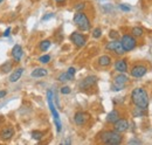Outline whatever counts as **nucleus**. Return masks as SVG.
Returning a JSON list of instances; mask_svg holds the SVG:
<instances>
[{"instance_id": "f257e3e1", "label": "nucleus", "mask_w": 152, "mask_h": 145, "mask_svg": "<svg viewBox=\"0 0 152 145\" xmlns=\"http://www.w3.org/2000/svg\"><path fill=\"white\" fill-rule=\"evenodd\" d=\"M131 101L136 107L148 109L149 107V95L144 88H136L131 92Z\"/></svg>"}, {"instance_id": "f03ea898", "label": "nucleus", "mask_w": 152, "mask_h": 145, "mask_svg": "<svg viewBox=\"0 0 152 145\" xmlns=\"http://www.w3.org/2000/svg\"><path fill=\"white\" fill-rule=\"evenodd\" d=\"M99 139L102 143L108 145H117L121 144L123 138L119 132L117 131H103L99 133Z\"/></svg>"}, {"instance_id": "7ed1b4c3", "label": "nucleus", "mask_w": 152, "mask_h": 145, "mask_svg": "<svg viewBox=\"0 0 152 145\" xmlns=\"http://www.w3.org/2000/svg\"><path fill=\"white\" fill-rule=\"evenodd\" d=\"M74 23L76 25V27H77L80 31H82V32H87V31H89L90 27H91L88 17H87L83 12H81V11L77 12L75 15H74Z\"/></svg>"}, {"instance_id": "20e7f679", "label": "nucleus", "mask_w": 152, "mask_h": 145, "mask_svg": "<svg viewBox=\"0 0 152 145\" xmlns=\"http://www.w3.org/2000/svg\"><path fill=\"white\" fill-rule=\"evenodd\" d=\"M47 101H48V105L49 109L52 111V115L54 117V123H55V127H56L57 132L61 131L62 129V124H61V121H60V116H58V112L56 111V109L54 107V103H53V91L48 90L47 91Z\"/></svg>"}, {"instance_id": "39448f33", "label": "nucleus", "mask_w": 152, "mask_h": 145, "mask_svg": "<svg viewBox=\"0 0 152 145\" xmlns=\"http://www.w3.org/2000/svg\"><path fill=\"white\" fill-rule=\"evenodd\" d=\"M121 45L124 49V52H130L136 48L137 46V41L134 39V36L130 35V34H125V35L122 36L121 39Z\"/></svg>"}, {"instance_id": "423d86ee", "label": "nucleus", "mask_w": 152, "mask_h": 145, "mask_svg": "<svg viewBox=\"0 0 152 145\" xmlns=\"http://www.w3.org/2000/svg\"><path fill=\"white\" fill-rule=\"evenodd\" d=\"M128 81H129L128 76L124 75V72H121L119 75H117L114 78V83L111 86V89L114 91H119L122 89H124V87L128 83Z\"/></svg>"}, {"instance_id": "0eeeda50", "label": "nucleus", "mask_w": 152, "mask_h": 145, "mask_svg": "<svg viewBox=\"0 0 152 145\" xmlns=\"http://www.w3.org/2000/svg\"><path fill=\"white\" fill-rule=\"evenodd\" d=\"M105 49L107 51H111V52H115V54L117 55H123L125 52L121 45V41H118L117 39H115L113 41H110L107 46H105Z\"/></svg>"}, {"instance_id": "6e6552de", "label": "nucleus", "mask_w": 152, "mask_h": 145, "mask_svg": "<svg viewBox=\"0 0 152 145\" xmlns=\"http://www.w3.org/2000/svg\"><path fill=\"white\" fill-rule=\"evenodd\" d=\"M96 82H97V77L95 75H90V76H87L84 80H82L78 87L82 90H87V89H90L93 86H95Z\"/></svg>"}, {"instance_id": "1a4fd4ad", "label": "nucleus", "mask_w": 152, "mask_h": 145, "mask_svg": "<svg viewBox=\"0 0 152 145\" xmlns=\"http://www.w3.org/2000/svg\"><path fill=\"white\" fill-rule=\"evenodd\" d=\"M70 40H72V42L75 45L76 47H78V48H82V47L86 45V42H87L86 36L83 35V34H81L80 32H74V33H72Z\"/></svg>"}, {"instance_id": "9d476101", "label": "nucleus", "mask_w": 152, "mask_h": 145, "mask_svg": "<svg viewBox=\"0 0 152 145\" xmlns=\"http://www.w3.org/2000/svg\"><path fill=\"white\" fill-rule=\"evenodd\" d=\"M88 119H89V115L87 112H83V111L76 112L75 116H74V122H75L76 125H78V127L84 125Z\"/></svg>"}, {"instance_id": "9b49d317", "label": "nucleus", "mask_w": 152, "mask_h": 145, "mask_svg": "<svg viewBox=\"0 0 152 145\" xmlns=\"http://www.w3.org/2000/svg\"><path fill=\"white\" fill-rule=\"evenodd\" d=\"M146 72H148V68L144 64H137L131 69V76L139 78V77H143Z\"/></svg>"}, {"instance_id": "f8f14e48", "label": "nucleus", "mask_w": 152, "mask_h": 145, "mask_svg": "<svg viewBox=\"0 0 152 145\" xmlns=\"http://www.w3.org/2000/svg\"><path fill=\"white\" fill-rule=\"evenodd\" d=\"M114 129L115 131L122 133V132H125L128 129H129V122L124 118H119L117 122L114 123Z\"/></svg>"}, {"instance_id": "ddd939ff", "label": "nucleus", "mask_w": 152, "mask_h": 145, "mask_svg": "<svg viewBox=\"0 0 152 145\" xmlns=\"http://www.w3.org/2000/svg\"><path fill=\"white\" fill-rule=\"evenodd\" d=\"M14 136V129L12 127H2V130L0 131V138L1 141H8Z\"/></svg>"}, {"instance_id": "4468645a", "label": "nucleus", "mask_w": 152, "mask_h": 145, "mask_svg": "<svg viewBox=\"0 0 152 145\" xmlns=\"http://www.w3.org/2000/svg\"><path fill=\"white\" fill-rule=\"evenodd\" d=\"M22 54H23V52H22L21 46L20 45H15L13 47V49H12V56H13V59L17 62H19L20 60H21V57H22Z\"/></svg>"}, {"instance_id": "2eb2a0df", "label": "nucleus", "mask_w": 152, "mask_h": 145, "mask_svg": "<svg viewBox=\"0 0 152 145\" xmlns=\"http://www.w3.org/2000/svg\"><path fill=\"white\" fill-rule=\"evenodd\" d=\"M115 69L119 72H125L128 70V64L125 60H117L115 62Z\"/></svg>"}, {"instance_id": "dca6fc26", "label": "nucleus", "mask_w": 152, "mask_h": 145, "mask_svg": "<svg viewBox=\"0 0 152 145\" xmlns=\"http://www.w3.org/2000/svg\"><path fill=\"white\" fill-rule=\"evenodd\" d=\"M119 118H121V117H119V112H118L117 110H113L111 112L108 114V116H107V122L114 124L115 122H117Z\"/></svg>"}, {"instance_id": "f3484780", "label": "nucleus", "mask_w": 152, "mask_h": 145, "mask_svg": "<svg viewBox=\"0 0 152 145\" xmlns=\"http://www.w3.org/2000/svg\"><path fill=\"white\" fill-rule=\"evenodd\" d=\"M22 72H23V68H18V69H15L14 72L10 75V82H12V83H13V82H17L20 77H21Z\"/></svg>"}, {"instance_id": "a211bd4d", "label": "nucleus", "mask_w": 152, "mask_h": 145, "mask_svg": "<svg viewBox=\"0 0 152 145\" xmlns=\"http://www.w3.org/2000/svg\"><path fill=\"white\" fill-rule=\"evenodd\" d=\"M47 74H48V72H47V69H45V68H35L33 72H31V76L39 78V77H45Z\"/></svg>"}, {"instance_id": "6ab92c4d", "label": "nucleus", "mask_w": 152, "mask_h": 145, "mask_svg": "<svg viewBox=\"0 0 152 145\" xmlns=\"http://www.w3.org/2000/svg\"><path fill=\"white\" fill-rule=\"evenodd\" d=\"M98 63H99V66H102V67H108V66L111 63V57L108 56V55H102V56L98 59Z\"/></svg>"}, {"instance_id": "aec40b11", "label": "nucleus", "mask_w": 152, "mask_h": 145, "mask_svg": "<svg viewBox=\"0 0 152 145\" xmlns=\"http://www.w3.org/2000/svg\"><path fill=\"white\" fill-rule=\"evenodd\" d=\"M50 45H52V42H50L49 40H43V41H41V42H40L39 48H40V51H41V52H46V51H48V49H49Z\"/></svg>"}, {"instance_id": "412c9836", "label": "nucleus", "mask_w": 152, "mask_h": 145, "mask_svg": "<svg viewBox=\"0 0 152 145\" xmlns=\"http://www.w3.org/2000/svg\"><path fill=\"white\" fill-rule=\"evenodd\" d=\"M144 34V31L142 27H133L132 31H131V35L134 36V37H139Z\"/></svg>"}, {"instance_id": "4be33fe9", "label": "nucleus", "mask_w": 152, "mask_h": 145, "mask_svg": "<svg viewBox=\"0 0 152 145\" xmlns=\"http://www.w3.org/2000/svg\"><path fill=\"white\" fill-rule=\"evenodd\" d=\"M43 136H45V132H42V131H38V130L32 131V137L35 141H41L43 138Z\"/></svg>"}, {"instance_id": "5701e85b", "label": "nucleus", "mask_w": 152, "mask_h": 145, "mask_svg": "<svg viewBox=\"0 0 152 145\" xmlns=\"http://www.w3.org/2000/svg\"><path fill=\"white\" fill-rule=\"evenodd\" d=\"M70 80H73V77L69 76L68 72H62V74L58 76V81H60V82H68V81H70Z\"/></svg>"}, {"instance_id": "b1692460", "label": "nucleus", "mask_w": 152, "mask_h": 145, "mask_svg": "<svg viewBox=\"0 0 152 145\" xmlns=\"http://www.w3.org/2000/svg\"><path fill=\"white\" fill-rule=\"evenodd\" d=\"M1 70H2V72H11V70H12V62H10V61L5 62V64H4L2 68H1Z\"/></svg>"}, {"instance_id": "393cba45", "label": "nucleus", "mask_w": 152, "mask_h": 145, "mask_svg": "<svg viewBox=\"0 0 152 145\" xmlns=\"http://www.w3.org/2000/svg\"><path fill=\"white\" fill-rule=\"evenodd\" d=\"M145 110H146V109H143V108L137 107V108L134 109V111H133V116H136V117H137V116H143V115L145 114V112H144Z\"/></svg>"}, {"instance_id": "a878e982", "label": "nucleus", "mask_w": 152, "mask_h": 145, "mask_svg": "<svg viewBox=\"0 0 152 145\" xmlns=\"http://www.w3.org/2000/svg\"><path fill=\"white\" fill-rule=\"evenodd\" d=\"M39 61H40L41 63H48V62L50 61V56H49V55H42V56L39 57Z\"/></svg>"}, {"instance_id": "bb28decb", "label": "nucleus", "mask_w": 152, "mask_h": 145, "mask_svg": "<svg viewBox=\"0 0 152 145\" xmlns=\"http://www.w3.org/2000/svg\"><path fill=\"white\" fill-rule=\"evenodd\" d=\"M61 94H63V95H68V94H70L72 92V89H70V87H67V86H64V87H62L61 89Z\"/></svg>"}, {"instance_id": "cd10ccee", "label": "nucleus", "mask_w": 152, "mask_h": 145, "mask_svg": "<svg viewBox=\"0 0 152 145\" xmlns=\"http://www.w3.org/2000/svg\"><path fill=\"white\" fill-rule=\"evenodd\" d=\"M101 35H102V29H101V28H95V29L93 31V36H94L95 39H98Z\"/></svg>"}, {"instance_id": "c85d7f7f", "label": "nucleus", "mask_w": 152, "mask_h": 145, "mask_svg": "<svg viewBox=\"0 0 152 145\" xmlns=\"http://www.w3.org/2000/svg\"><path fill=\"white\" fill-rule=\"evenodd\" d=\"M119 8H121L122 11H124V12H129V11L131 10V7H130L129 5H125V4H122V5H119Z\"/></svg>"}, {"instance_id": "c756f323", "label": "nucleus", "mask_w": 152, "mask_h": 145, "mask_svg": "<svg viewBox=\"0 0 152 145\" xmlns=\"http://www.w3.org/2000/svg\"><path fill=\"white\" fill-rule=\"evenodd\" d=\"M84 6H86V4L84 2H80V4H77L75 6V10L77 12H80V11H82L83 8H84Z\"/></svg>"}, {"instance_id": "7c9ffc66", "label": "nucleus", "mask_w": 152, "mask_h": 145, "mask_svg": "<svg viewBox=\"0 0 152 145\" xmlns=\"http://www.w3.org/2000/svg\"><path fill=\"white\" fill-rule=\"evenodd\" d=\"M67 72H68L69 76H72V77L74 78V75H75V72H76V69L74 68V67H70V68L67 70Z\"/></svg>"}, {"instance_id": "2f4dec72", "label": "nucleus", "mask_w": 152, "mask_h": 145, "mask_svg": "<svg viewBox=\"0 0 152 145\" xmlns=\"http://www.w3.org/2000/svg\"><path fill=\"white\" fill-rule=\"evenodd\" d=\"M109 36H110L113 40H115V39H117V37H118V32H116V31H110Z\"/></svg>"}, {"instance_id": "473e14b6", "label": "nucleus", "mask_w": 152, "mask_h": 145, "mask_svg": "<svg viewBox=\"0 0 152 145\" xmlns=\"http://www.w3.org/2000/svg\"><path fill=\"white\" fill-rule=\"evenodd\" d=\"M129 144L131 145V144H142V142L140 141H138V139H131V141H129Z\"/></svg>"}, {"instance_id": "72a5a7b5", "label": "nucleus", "mask_w": 152, "mask_h": 145, "mask_svg": "<svg viewBox=\"0 0 152 145\" xmlns=\"http://www.w3.org/2000/svg\"><path fill=\"white\" fill-rule=\"evenodd\" d=\"M50 18H54V14H53V13L46 14V17H43V18H42V20H43V21H46V20H48V19H50Z\"/></svg>"}, {"instance_id": "f704fd0d", "label": "nucleus", "mask_w": 152, "mask_h": 145, "mask_svg": "<svg viewBox=\"0 0 152 145\" xmlns=\"http://www.w3.org/2000/svg\"><path fill=\"white\" fill-rule=\"evenodd\" d=\"M10 33H11V27H8V28L4 32V34H2V35L5 36V37H7V36H10Z\"/></svg>"}, {"instance_id": "c9c22d12", "label": "nucleus", "mask_w": 152, "mask_h": 145, "mask_svg": "<svg viewBox=\"0 0 152 145\" xmlns=\"http://www.w3.org/2000/svg\"><path fill=\"white\" fill-rule=\"evenodd\" d=\"M6 95H7V91H6V90H0V98L5 97Z\"/></svg>"}, {"instance_id": "e433bc0d", "label": "nucleus", "mask_w": 152, "mask_h": 145, "mask_svg": "<svg viewBox=\"0 0 152 145\" xmlns=\"http://www.w3.org/2000/svg\"><path fill=\"white\" fill-rule=\"evenodd\" d=\"M54 1H55L56 4H60V5H61V4H63V2L66 1V0H54Z\"/></svg>"}, {"instance_id": "4c0bfd02", "label": "nucleus", "mask_w": 152, "mask_h": 145, "mask_svg": "<svg viewBox=\"0 0 152 145\" xmlns=\"http://www.w3.org/2000/svg\"><path fill=\"white\" fill-rule=\"evenodd\" d=\"M4 121H5V118H4L2 116H0V125H1L2 123H4Z\"/></svg>"}, {"instance_id": "58836bf2", "label": "nucleus", "mask_w": 152, "mask_h": 145, "mask_svg": "<svg viewBox=\"0 0 152 145\" xmlns=\"http://www.w3.org/2000/svg\"><path fill=\"white\" fill-rule=\"evenodd\" d=\"M70 143H72V142H70V139H67V141L64 142V144H70Z\"/></svg>"}, {"instance_id": "ea45409f", "label": "nucleus", "mask_w": 152, "mask_h": 145, "mask_svg": "<svg viewBox=\"0 0 152 145\" xmlns=\"http://www.w3.org/2000/svg\"><path fill=\"white\" fill-rule=\"evenodd\" d=\"M2 1H4V0H0V4H1V2H2Z\"/></svg>"}]
</instances>
